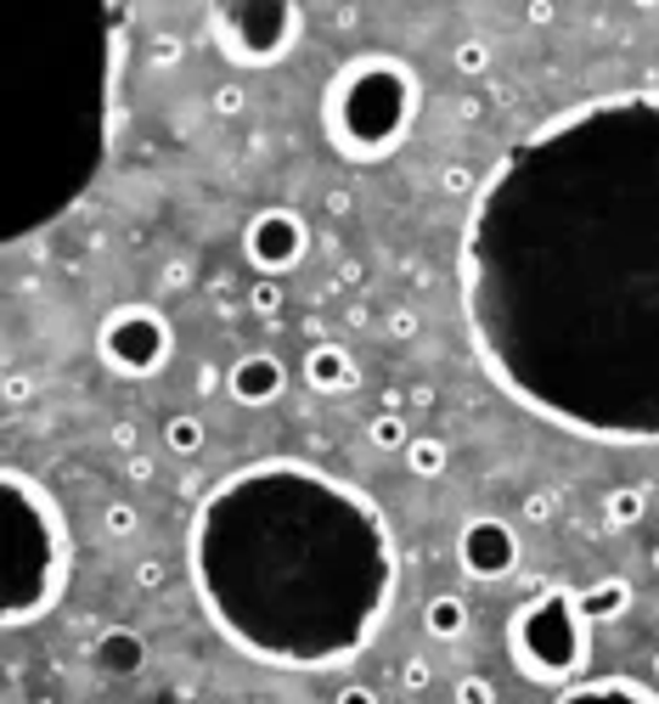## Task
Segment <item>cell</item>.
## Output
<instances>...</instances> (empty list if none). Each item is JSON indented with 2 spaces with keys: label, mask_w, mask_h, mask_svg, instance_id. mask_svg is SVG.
Instances as JSON below:
<instances>
[{
  "label": "cell",
  "mask_w": 659,
  "mask_h": 704,
  "mask_svg": "<svg viewBox=\"0 0 659 704\" xmlns=\"http://www.w3.org/2000/svg\"><path fill=\"white\" fill-rule=\"evenodd\" d=\"M462 321L491 384L603 446H659V90L519 135L462 226Z\"/></svg>",
  "instance_id": "obj_1"
},
{
  "label": "cell",
  "mask_w": 659,
  "mask_h": 704,
  "mask_svg": "<svg viewBox=\"0 0 659 704\" xmlns=\"http://www.w3.org/2000/svg\"><path fill=\"white\" fill-rule=\"evenodd\" d=\"M186 570L238 653L282 671H333L372 648L400 563L366 491L327 468L265 457L198 502Z\"/></svg>",
  "instance_id": "obj_2"
},
{
  "label": "cell",
  "mask_w": 659,
  "mask_h": 704,
  "mask_svg": "<svg viewBox=\"0 0 659 704\" xmlns=\"http://www.w3.org/2000/svg\"><path fill=\"white\" fill-rule=\"evenodd\" d=\"M68 525L57 496L23 468L0 474V626L18 631L52 615L68 586Z\"/></svg>",
  "instance_id": "obj_3"
},
{
  "label": "cell",
  "mask_w": 659,
  "mask_h": 704,
  "mask_svg": "<svg viewBox=\"0 0 659 704\" xmlns=\"http://www.w3.org/2000/svg\"><path fill=\"white\" fill-rule=\"evenodd\" d=\"M417 108H422L417 68L389 52H361L327 85L321 124H327V141L350 164H384L411 135Z\"/></svg>",
  "instance_id": "obj_4"
},
{
  "label": "cell",
  "mask_w": 659,
  "mask_h": 704,
  "mask_svg": "<svg viewBox=\"0 0 659 704\" xmlns=\"http://www.w3.org/2000/svg\"><path fill=\"white\" fill-rule=\"evenodd\" d=\"M507 648H513V666L541 688L581 682L592 660V620L581 615V592L541 586L536 597H525L507 626Z\"/></svg>",
  "instance_id": "obj_5"
},
{
  "label": "cell",
  "mask_w": 659,
  "mask_h": 704,
  "mask_svg": "<svg viewBox=\"0 0 659 704\" xmlns=\"http://www.w3.org/2000/svg\"><path fill=\"white\" fill-rule=\"evenodd\" d=\"M299 34H305V7H294V0H215L209 7L215 52L238 68L288 63Z\"/></svg>",
  "instance_id": "obj_6"
},
{
  "label": "cell",
  "mask_w": 659,
  "mask_h": 704,
  "mask_svg": "<svg viewBox=\"0 0 659 704\" xmlns=\"http://www.w3.org/2000/svg\"><path fill=\"white\" fill-rule=\"evenodd\" d=\"M97 355L119 378H158L175 355L169 316L158 305H113L97 327Z\"/></svg>",
  "instance_id": "obj_7"
},
{
  "label": "cell",
  "mask_w": 659,
  "mask_h": 704,
  "mask_svg": "<svg viewBox=\"0 0 659 704\" xmlns=\"http://www.w3.org/2000/svg\"><path fill=\"white\" fill-rule=\"evenodd\" d=\"M243 254H249V265H254L260 276H288V271L310 254V226H305V215H299V209H282V204L260 209V215L243 226Z\"/></svg>",
  "instance_id": "obj_8"
},
{
  "label": "cell",
  "mask_w": 659,
  "mask_h": 704,
  "mask_svg": "<svg viewBox=\"0 0 659 704\" xmlns=\"http://www.w3.org/2000/svg\"><path fill=\"white\" fill-rule=\"evenodd\" d=\"M457 563L474 581H507L519 570V530L496 513H480V519H468L457 530Z\"/></svg>",
  "instance_id": "obj_9"
},
{
  "label": "cell",
  "mask_w": 659,
  "mask_h": 704,
  "mask_svg": "<svg viewBox=\"0 0 659 704\" xmlns=\"http://www.w3.org/2000/svg\"><path fill=\"white\" fill-rule=\"evenodd\" d=\"M282 389H288V366L271 350H249L226 372V395L238 406H271V400H282Z\"/></svg>",
  "instance_id": "obj_10"
},
{
  "label": "cell",
  "mask_w": 659,
  "mask_h": 704,
  "mask_svg": "<svg viewBox=\"0 0 659 704\" xmlns=\"http://www.w3.org/2000/svg\"><path fill=\"white\" fill-rule=\"evenodd\" d=\"M305 389L310 395H350L355 384H361V372H355V355L344 350V344H333V339H316L310 350H305Z\"/></svg>",
  "instance_id": "obj_11"
},
{
  "label": "cell",
  "mask_w": 659,
  "mask_h": 704,
  "mask_svg": "<svg viewBox=\"0 0 659 704\" xmlns=\"http://www.w3.org/2000/svg\"><path fill=\"white\" fill-rule=\"evenodd\" d=\"M90 666L102 676H135L147 666V637L130 631V626H108V631H97V642H90Z\"/></svg>",
  "instance_id": "obj_12"
},
{
  "label": "cell",
  "mask_w": 659,
  "mask_h": 704,
  "mask_svg": "<svg viewBox=\"0 0 659 704\" xmlns=\"http://www.w3.org/2000/svg\"><path fill=\"white\" fill-rule=\"evenodd\" d=\"M552 704H659V693L642 688V682H631V676H597V682L558 688Z\"/></svg>",
  "instance_id": "obj_13"
},
{
  "label": "cell",
  "mask_w": 659,
  "mask_h": 704,
  "mask_svg": "<svg viewBox=\"0 0 659 704\" xmlns=\"http://www.w3.org/2000/svg\"><path fill=\"white\" fill-rule=\"evenodd\" d=\"M631 597H637V592H631L626 575H603V581L581 586V615H586L592 626H615V620H626Z\"/></svg>",
  "instance_id": "obj_14"
},
{
  "label": "cell",
  "mask_w": 659,
  "mask_h": 704,
  "mask_svg": "<svg viewBox=\"0 0 659 704\" xmlns=\"http://www.w3.org/2000/svg\"><path fill=\"white\" fill-rule=\"evenodd\" d=\"M468 597L462 592H440V597H429L422 603V631H429L435 642H457L462 631H468Z\"/></svg>",
  "instance_id": "obj_15"
},
{
  "label": "cell",
  "mask_w": 659,
  "mask_h": 704,
  "mask_svg": "<svg viewBox=\"0 0 659 704\" xmlns=\"http://www.w3.org/2000/svg\"><path fill=\"white\" fill-rule=\"evenodd\" d=\"M204 446H209V429H204L198 411H175V417H164V451H175V457H198Z\"/></svg>",
  "instance_id": "obj_16"
},
{
  "label": "cell",
  "mask_w": 659,
  "mask_h": 704,
  "mask_svg": "<svg viewBox=\"0 0 659 704\" xmlns=\"http://www.w3.org/2000/svg\"><path fill=\"white\" fill-rule=\"evenodd\" d=\"M400 462L411 468L417 480H440L446 462H451V451H446V440H435V435H411V446L400 451Z\"/></svg>",
  "instance_id": "obj_17"
},
{
  "label": "cell",
  "mask_w": 659,
  "mask_h": 704,
  "mask_svg": "<svg viewBox=\"0 0 659 704\" xmlns=\"http://www.w3.org/2000/svg\"><path fill=\"white\" fill-rule=\"evenodd\" d=\"M642 513H648V496H642L637 485H620V491H608V496H603V519L615 525V530H631V525L642 519Z\"/></svg>",
  "instance_id": "obj_18"
},
{
  "label": "cell",
  "mask_w": 659,
  "mask_h": 704,
  "mask_svg": "<svg viewBox=\"0 0 659 704\" xmlns=\"http://www.w3.org/2000/svg\"><path fill=\"white\" fill-rule=\"evenodd\" d=\"M366 446H372V451H406V446H411L406 417H400V411H378V417L366 422Z\"/></svg>",
  "instance_id": "obj_19"
},
{
  "label": "cell",
  "mask_w": 659,
  "mask_h": 704,
  "mask_svg": "<svg viewBox=\"0 0 659 704\" xmlns=\"http://www.w3.org/2000/svg\"><path fill=\"white\" fill-rule=\"evenodd\" d=\"M451 63H457V74H468V79H480V74H491V45L485 40H457V52H451Z\"/></svg>",
  "instance_id": "obj_20"
},
{
  "label": "cell",
  "mask_w": 659,
  "mask_h": 704,
  "mask_svg": "<svg viewBox=\"0 0 659 704\" xmlns=\"http://www.w3.org/2000/svg\"><path fill=\"white\" fill-rule=\"evenodd\" d=\"M282 305H288V299H282V282H276V276H260L254 288H249V310H254V316L276 321V316H282Z\"/></svg>",
  "instance_id": "obj_21"
},
{
  "label": "cell",
  "mask_w": 659,
  "mask_h": 704,
  "mask_svg": "<svg viewBox=\"0 0 659 704\" xmlns=\"http://www.w3.org/2000/svg\"><path fill=\"white\" fill-rule=\"evenodd\" d=\"M451 698H457V704H496V682H491V676H474V671H468V676H457Z\"/></svg>",
  "instance_id": "obj_22"
},
{
  "label": "cell",
  "mask_w": 659,
  "mask_h": 704,
  "mask_svg": "<svg viewBox=\"0 0 659 704\" xmlns=\"http://www.w3.org/2000/svg\"><path fill=\"white\" fill-rule=\"evenodd\" d=\"M135 525H141V519H135V507H130V502H108V507H102V530H108L113 541L135 536Z\"/></svg>",
  "instance_id": "obj_23"
},
{
  "label": "cell",
  "mask_w": 659,
  "mask_h": 704,
  "mask_svg": "<svg viewBox=\"0 0 659 704\" xmlns=\"http://www.w3.org/2000/svg\"><path fill=\"white\" fill-rule=\"evenodd\" d=\"M429 682H435V666L422 660V653H411V660L400 666V688H406V693H422Z\"/></svg>",
  "instance_id": "obj_24"
},
{
  "label": "cell",
  "mask_w": 659,
  "mask_h": 704,
  "mask_svg": "<svg viewBox=\"0 0 659 704\" xmlns=\"http://www.w3.org/2000/svg\"><path fill=\"white\" fill-rule=\"evenodd\" d=\"M243 108H249V90H243V85H220V90H215V113H220V119H238Z\"/></svg>",
  "instance_id": "obj_25"
},
{
  "label": "cell",
  "mask_w": 659,
  "mask_h": 704,
  "mask_svg": "<svg viewBox=\"0 0 659 704\" xmlns=\"http://www.w3.org/2000/svg\"><path fill=\"white\" fill-rule=\"evenodd\" d=\"M164 581H169V563H164V558H141V563H135V586H141V592H158Z\"/></svg>",
  "instance_id": "obj_26"
},
{
  "label": "cell",
  "mask_w": 659,
  "mask_h": 704,
  "mask_svg": "<svg viewBox=\"0 0 659 704\" xmlns=\"http://www.w3.org/2000/svg\"><path fill=\"white\" fill-rule=\"evenodd\" d=\"M440 186H446V193H480V186H474V169H468V164H446V169H440Z\"/></svg>",
  "instance_id": "obj_27"
},
{
  "label": "cell",
  "mask_w": 659,
  "mask_h": 704,
  "mask_svg": "<svg viewBox=\"0 0 659 704\" xmlns=\"http://www.w3.org/2000/svg\"><path fill=\"white\" fill-rule=\"evenodd\" d=\"M525 519H530V525H547V519H552V496H547V491L525 496Z\"/></svg>",
  "instance_id": "obj_28"
},
{
  "label": "cell",
  "mask_w": 659,
  "mask_h": 704,
  "mask_svg": "<svg viewBox=\"0 0 659 704\" xmlns=\"http://www.w3.org/2000/svg\"><path fill=\"white\" fill-rule=\"evenodd\" d=\"M333 704H378V688L350 682V688H339V698H333Z\"/></svg>",
  "instance_id": "obj_29"
},
{
  "label": "cell",
  "mask_w": 659,
  "mask_h": 704,
  "mask_svg": "<svg viewBox=\"0 0 659 704\" xmlns=\"http://www.w3.org/2000/svg\"><path fill=\"white\" fill-rule=\"evenodd\" d=\"M186 282H193V265H186V260H169V265H164V288H186Z\"/></svg>",
  "instance_id": "obj_30"
},
{
  "label": "cell",
  "mask_w": 659,
  "mask_h": 704,
  "mask_svg": "<svg viewBox=\"0 0 659 704\" xmlns=\"http://www.w3.org/2000/svg\"><path fill=\"white\" fill-rule=\"evenodd\" d=\"M411 333H417V316L411 310H395L389 316V339H411Z\"/></svg>",
  "instance_id": "obj_31"
},
{
  "label": "cell",
  "mask_w": 659,
  "mask_h": 704,
  "mask_svg": "<svg viewBox=\"0 0 659 704\" xmlns=\"http://www.w3.org/2000/svg\"><path fill=\"white\" fill-rule=\"evenodd\" d=\"M135 440H141L135 422H119V429H113V446H119V451H135Z\"/></svg>",
  "instance_id": "obj_32"
},
{
  "label": "cell",
  "mask_w": 659,
  "mask_h": 704,
  "mask_svg": "<svg viewBox=\"0 0 659 704\" xmlns=\"http://www.w3.org/2000/svg\"><path fill=\"white\" fill-rule=\"evenodd\" d=\"M525 18H530V23H552V18H558V12H552V7H547V0H530V7H525Z\"/></svg>",
  "instance_id": "obj_33"
},
{
  "label": "cell",
  "mask_w": 659,
  "mask_h": 704,
  "mask_svg": "<svg viewBox=\"0 0 659 704\" xmlns=\"http://www.w3.org/2000/svg\"><path fill=\"white\" fill-rule=\"evenodd\" d=\"M130 480H153V462L147 457H130Z\"/></svg>",
  "instance_id": "obj_34"
},
{
  "label": "cell",
  "mask_w": 659,
  "mask_h": 704,
  "mask_svg": "<svg viewBox=\"0 0 659 704\" xmlns=\"http://www.w3.org/2000/svg\"><path fill=\"white\" fill-rule=\"evenodd\" d=\"M648 676H653V682H659V653H653V660H648Z\"/></svg>",
  "instance_id": "obj_35"
},
{
  "label": "cell",
  "mask_w": 659,
  "mask_h": 704,
  "mask_svg": "<svg viewBox=\"0 0 659 704\" xmlns=\"http://www.w3.org/2000/svg\"><path fill=\"white\" fill-rule=\"evenodd\" d=\"M653 575H659V547H653Z\"/></svg>",
  "instance_id": "obj_36"
}]
</instances>
